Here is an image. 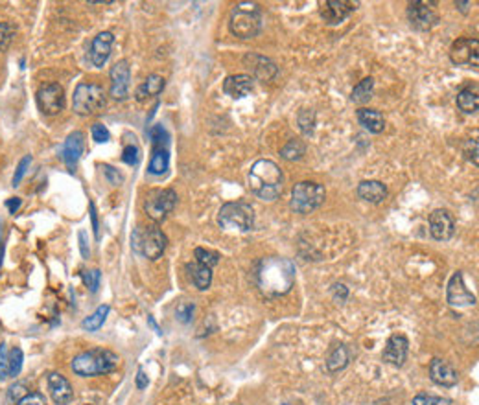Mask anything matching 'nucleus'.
I'll use <instances>...</instances> for the list:
<instances>
[{
    "instance_id": "9",
    "label": "nucleus",
    "mask_w": 479,
    "mask_h": 405,
    "mask_svg": "<svg viewBox=\"0 0 479 405\" xmlns=\"http://www.w3.org/2000/svg\"><path fill=\"white\" fill-rule=\"evenodd\" d=\"M177 205V194L172 188L155 190L150 192V195L146 197L144 210L148 217H151L153 222H164L170 212Z\"/></svg>"
},
{
    "instance_id": "39",
    "label": "nucleus",
    "mask_w": 479,
    "mask_h": 405,
    "mask_svg": "<svg viewBox=\"0 0 479 405\" xmlns=\"http://www.w3.org/2000/svg\"><path fill=\"white\" fill-rule=\"evenodd\" d=\"M194 312H195L194 304L184 303V304H181V306H177V309H175V317H177V321H181L183 324H189L190 321H192V317H194Z\"/></svg>"
},
{
    "instance_id": "41",
    "label": "nucleus",
    "mask_w": 479,
    "mask_h": 405,
    "mask_svg": "<svg viewBox=\"0 0 479 405\" xmlns=\"http://www.w3.org/2000/svg\"><path fill=\"white\" fill-rule=\"evenodd\" d=\"M122 161H124L128 166H135V164H139V161H140L139 147H137L135 144H128V146L124 147V152H122Z\"/></svg>"
},
{
    "instance_id": "46",
    "label": "nucleus",
    "mask_w": 479,
    "mask_h": 405,
    "mask_svg": "<svg viewBox=\"0 0 479 405\" xmlns=\"http://www.w3.org/2000/svg\"><path fill=\"white\" fill-rule=\"evenodd\" d=\"M17 405H46V398L41 393H28Z\"/></svg>"
},
{
    "instance_id": "12",
    "label": "nucleus",
    "mask_w": 479,
    "mask_h": 405,
    "mask_svg": "<svg viewBox=\"0 0 479 405\" xmlns=\"http://www.w3.org/2000/svg\"><path fill=\"white\" fill-rule=\"evenodd\" d=\"M479 41L472 37H461L450 48V61L453 65H470L478 69L479 63Z\"/></svg>"
},
{
    "instance_id": "19",
    "label": "nucleus",
    "mask_w": 479,
    "mask_h": 405,
    "mask_svg": "<svg viewBox=\"0 0 479 405\" xmlns=\"http://www.w3.org/2000/svg\"><path fill=\"white\" fill-rule=\"evenodd\" d=\"M113 43L114 35L111 32L98 33L96 37L92 39L91 54H89V60H91L92 66L102 69V66L107 63L109 55H111V50H113Z\"/></svg>"
},
{
    "instance_id": "48",
    "label": "nucleus",
    "mask_w": 479,
    "mask_h": 405,
    "mask_svg": "<svg viewBox=\"0 0 479 405\" xmlns=\"http://www.w3.org/2000/svg\"><path fill=\"white\" fill-rule=\"evenodd\" d=\"M464 155L469 161L474 162V166H478V141H469L464 144Z\"/></svg>"
},
{
    "instance_id": "13",
    "label": "nucleus",
    "mask_w": 479,
    "mask_h": 405,
    "mask_svg": "<svg viewBox=\"0 0 479 405\" xmlns=\"http://www.w3.org/2000/svg\"><path fill=\"white\" fill-rule=\"evenodd\" d=\"M446 300L453 308H469V306H474L476 304V295L472 291H469V287L464 286L463 273L461 271L453 273V276L448 282Z\"/></svg>"
},
{
    "instance_id": "10",
    "label": "nucleus",
    "mask_w": 479,
    "mask_h": 405,
    "mask_svg": "<svg viewBox=\"0 0 479 405\" xmlns=\"http://www.w3.org/2000/svg\"><path fill=\"white\" fill-rule=\"evenodd\" d=\"M435 2L428 0H417L408 6V19L411 28L417 32H430L431 28L439 22V13L435 10Z\"/></svg>"
},
{
    "instance_id": "11",
    "label": "nucleus",
    "mask_w": 479,
    "mask_h": 405,
    "mask_svg": "<svg viewBox=\"0 0 479 405\" xmlns=\"http://www.w3.org/2000/svg\"><path fill=\"white\" fill-rule=\"evenodd\" d=\"M37 105L44 114L54 116L65 109V91L60 83H49L37 91Z\"/></svg>"
},
{
    "instance_id": "22",
    "label": "nucleus",
    "mask_w": 479,
    "mask_h": 405,
    "mask_svg": "<svg viewBox=\"0 0 479 405\" xmlns=\"http://www.w3.org/2000/svg\"><path fill=\"white\" fill-rule=\"evenodd\" d=\"M49 390L52 400L58 405H69L74 398V390L72 385L69 384V379L60 372H52L49 376Z\"/></svg>"
},
{
    "instance_id": "33",
    "label": "nucleus",
    "mask_w": 479,
    "mask_h": 405,
    "mask_svg": "<svg viewBox=\"0 0 479 405\" xmlns=\"http://www.w3.org/2000/svg\"><path fill=\"white\" fill-rule=\"evenodd\" d=\"M306 153V144L302 141H290L288 144H286L282 150H280V157L286 159V161H299V159H302V155Z\"/></svg>"
},
{
    "instance_id": "3",
    "label": "nucleus",
    "mask_w": 479,
    "mask_h": 405,
    "mask_svg": "<svg viewBox=\"0 0 479 405\" xmlns=\"http://www.w3.org/2000/svg\"><path fill=\"white\" fill-rule=\"evenodd\" d=\"M264 17L259 4L254 2H240L232 8L229 19V30L238 39H254L262 32Z\"/></svg>"
},
{
    "instance_id": "29",
    "label": "nucleus",
    "mask_w": 479,
    "mask_h": 405,
    "mask_svg": "<svg viewBox=\"0 0 479 405\" xmlns=\"http://www.w3.org/2000/svg\"><path fill=\"white\" fill-rule=\"evenodd\" d=\"M168 166H170V152H168V146L153 147V155H151L150 170H148V172H150L151 175H162V173H166Z\"/></svg>"
},
{
    "instance_id": "28",
    "label": "nucleus",
    "mask_w": 479,
    "mask_h": 405,
    "mask_svg": "<svg viewBox=\"0 0 479 405\" xmlns=\"http://www.w3.org/2000/svg\"><path fill=\"white\" fill-rule=\"evenodd\" d=\"M350 361V350L347 345H336L326 357V368L330 372H340Z\"/></svg>"
},
{
    "instance_id": "2",
    "label": "nucleus",
    "mask_w": 479,
    "mask_h": 405,
    "mask_svg": "<svg viewBox=\"0 0 479 405\" xmlns=\"http://www.w3.org/2000/svg\"><path fill=\"white\" fill-rule=\"evenodd\" d=\"M249 188L259 199L275 201L282 194V184H284V175L273 161L260 159L249 170Z\"/></svg>"
},
{
    "instance_id": "57",
    "label": "nucleus",
    "mask_w": 479,
    "mask_h": 405,
    "mask_svg": "<svg viewBox=\"0 0 479 405\" xmlns=\"http://www.w3.org/2000/svg\"><path fill=\"white\" fill-rule=\"evenodd\" d=\"M0 236H2V222H0Z\"/></svg>"
},
{
    "instance_id": "38",
    "label": "nucleus",
    "mask_w": 479,
    "mask_h": 405,
    "mask_svg": "<svg viewBox=\"0 0 479 405\" xmlns=\"http://www.w3.org/2000/svg\"><path fill=\"white\" fill-rule=\"evenodd\" d=\"M22 361H24V356H22L21 348H13L10 352V376H17L21 372Z\"/></svg>"
},
{
    "instance_id": "34",
    "label": "nucleus",
    "mask_w": 479,
    "mask_h": 405,
    "mask_svg": "<svg viewBox=\"0 0 479 405\" xmlns=\"http://www.w3.org/2000/svg\"><path fill=\"white\" fill-rule=\"evenodd\" d=\"M297 122H299L302 135L310 136L313 133V127H315V111L313 109H301Z\"/></svg>"
},
{
    "instance_id": "8",
    "label": "nucleus",
    "mask_w": 479,
    "mask_h": 405,
    "mask_svg": "<svg viewBox=\"0 0 479 405\" xmlns=\"http://www.w3.org/2000/svg\"><path fill=\"white\" fill-rule=\"evenodd\" d=\"M166 234L162 233L159 227H155V225L137 228L135 234H133V249L148 260L161 258L162 253L166 251Z\"/></svg>"
},
{
    "instance_id": "6",
    "label": "nucleus",
    "mask_w": 479,
    "mask_h": 405,
    "mask_svg": "<svg viewBox=\"0 0 479 405\" xmlns=\"http://www.w3.org/2000/svg\"><path fill=\"white\" fill-rule=\"evenodd\" d=\"M218 223L225 231H240L247 233L254 225L253 206L245 201H232L225 203L218 212Z\"/></svg>"
},
{
    "instance_id": "17",
    "label": "nucleus",
    "mask_w": 479,
    "mask_h": 405,
    "mask_svg": "<svg viewBox=\"0 0 479 405\" xmlns=\"http://www.w3.org/2000/svg\"><path fill=\"white\" fill-rule=\"evenodd\" d=\"M455 222L452 214L444 208H437L430 214V234L437 242H446L453 236Z\"/></svg>"
},
{
    "instance_id": "21",
    "label": "nucleus",
    "mask_w": 479,
    "mask_h": 405,
    "mask_svg": "<svg viewBox=\"0 0 479 405\" xmlns=\"http://www.w3.org/2000/svg\"><path fill=\"white\" fill-rule=\"evenodd\" d=\"M83 147H85V135L81 131H74L67 136L65 144L61 147V159L67 164L69 170H74L78 161H80L81 153H83Z\"/></svg>"
},
{
    "instance_id": "31",
    "label": "nucleus",
    "mask_w": 479,
    "mask_h": 405,
    "mask_svg": "<svg viewBox=\"0 0 479 405\" xmlns=\"http://www.w3.org/2000/svg\"><path fill=\"white\" fill-rule=\"evenodd\" d=\"M374 94V80L372 78H365L354 87V91L350 94V100L354 103H367Z\"/></svg>"
},
{
    "instance_id": "15",
    "label": "nucleus",
    "mask_w": 479,
    "mask_h": 405,
    "mask_svg": "<svg viewBox=\"0 0 479 405\" xmlns=\"http://www.w3.org/2000/svg\"><path fill=\"white\" fill-rule=\"evenodd\" d=\"M358 8V2H347V0H326L319 8V13L323 21L330 26L341 24L352 11Z\"/></svg>"
},
{
    "instance_id": "35",
    "label": "nucleus",
    "mask_w": 479,
    "mask_h": 405,
    "mask_svg": "<svg viewBox=\"0 0 479 405\" xmlns=\"http://www.w3.org/2000/svg\"><path fill=\"white\" fill-rule=\"evenodd\" d=\"M194 254H195V262L198 264H201V265H207V267H214V265H218L220 264V254L218 253H214V251H209V249H203V247H198L194 251Z\"/></svg>"
},
{
    "instance_id": "1",
    "label": "nucleus",
    "mask_w": 479,
    "mask_h": 405,
    "mask_svg": "<svg viewBox=\"0 0 479 405\" xmlns=\"http://www.w3.org/2000/svg\"><path fill=\"white\" fill-rule=\"evenodd\" d=\"M295 264L290 258L270 256V258L260 260L254 276H256L260 291L264 293L265 297L275 298L290 293L295 282Z\"/></svg>"
},
{
    "instance_id": "26",
    "label": "nucleus",
    "mask_w": 479,
    "mask_h": 405,
    "mask_svg": "<svg viewBox=\"0 0 479 405\" xmlns=\"http://www.w3.org/2000/svg\"><path fill=\"white\" fill-rule=\"evenodd\" d=\"M358 122H360L367 131L376 133V135L385 129V118H383V114L380 113V111H376V109H360V111H358Z\"/></svg>"
},
{
    "instance_id": "5",
    "label": "nucleus",
    "mask_w": 479,
    "mask_h": 405,
    "mask_svg": "<svg viewBox=\"0 0 479 405\" xmlns=\"http://www.w3.org/2000/svg\"><path fill=\"white\" fill-rule=\"evenodd\" d=\"M107 105V96L103 87L98 83H80L76 87L74 96H72V107L74 113L80 116H92V114L102 113Z\"/></svg>"
},
{
    "instance_id": "4",
    "label": "nucleus",
    "mask_w": 479,
    "mask_h": 405,
    "mask_svg": "<svg viewBox=\"0 0 479 405\" xmlns=\"http://www.w3.org/2000/svg\"><path fill=\"white\" fill-rule=\"evenodd\" d=\"M120 357L111 350L94 348V350L83 352L74 357L72 370L81 378H92V376H102V374L113 372L119 367Z\"/></svg>"
},
{
    "instance_id": "16",
    "label": "nucleus",
    "mask_w": 479,
    "mask_h": 405,
    "mask_svg": "<svg viewBox=\"0 0 479 405\" xmlns=\"http://www.w3.org/2000/svg\"><path fill=\"white\" fill-rule=\"evenodd\" d=\"M408 350H410V341L402 334L391 335L383 348V361L394 367H402L408 359Z\"/></svg>"
},
{
    "instance_id": "56",
    "label": "nucleus",
    "mask_w": 479,
    "mask_h": 405,
    "mask_svg": "<svg viewBox=\"0 0 479 405\" xmlns=\"http://www.w3.org/2000/svg\"><path fill=\"white\" fill-rule=\"evenodd\" d=\"M372 405H389V404H385V402H376V404H372Z\"/></svg>"
},
{
    "instance_id": "55",
    "label": "nucleus",
    "mask_w": 479,
    "mask_h": 405,
    "mask_svg": "<svg viewBox=\"0 0 479 405\" xmlns=\"http://www.w3.org/2000/svg\"><path fill=\"white\" fill-rule=\"evenodd\" d=\"M455 6H458L463 13H467V6H470V2H455Z\"/></svg>"
},
{
    "instance_id": "30",
    "label": "nucleus",
    "mask_w": 479,
    "mask_h": 405,
    "mask_svg": "<svg viewBox=\"0 0 479 405\" xmlns=\"http://www.w3.org/2000/svg\"><path fill=\"white\" fill-rule=\"evenodd\" d=\"M458 107L463 111L464 114H476L479 107V98L478 92L472 89H461L458 92Z\"/></svg>"
},
{
    "instance_id": "42",
    "label": "nucleus",
    "mask_w": 479,
    "mask_h": 405,
    "mask_svg": "<svg viewBox=\"0 0 479 405\" xmlns=\"http://www.w3.org/2000/svg\"><path fill=\"white\" fill-rule=\"evenodd\" d=\"M11 39H13V28L6 22H0V52L8 50V46L11 44Z\"/></svg>"
},
{
    "instance_id": "7",
    "label": "nucleus",
    "mask_w": 479,
    "mask_h": 405,
    "mask_svg": "<svg viewBox=\"0 0 479 405\" xmlns=\"http://www.w3.org/2000/svg\"><path fill=\"white\" fill-rule=\"evenodd\" d=\"M326 199V190L324 186L312 181H302L297 183L291 190L290 206L297 214H310V212L317 210Z\"/></svg>"
},
{
    "instance_id": "43",
    "label": "nucleus",
    "mask_w": 479,
    "mask_h": 405,
    "mask_svg": "<svg viewBox=\"0 0 479 405\" xmlns=\"http://www.w3.org/2000/svg\"><path fill=\"white\" fill-rule=\"evenodd\" d=\"M91 135H92V138L98 142V144H103V142H107L109 138H111V133H109V129L103 124L92 125Z\"/></svg>"
},
{
    "instance_id": "23",
    "label": "nucleus",
    "mask_w": 479,
    "mask_h": 405,
    "mask_svg": "<svg viewBox=\"0 0 479 405\" xmlns=\"http://www.w3.org/2000/svg\"><path fill=\"white\" fill-rule=\"evenodd\" d=\"M253 91V78L249 74H232L223 81V92L232 100H242Z\"/></svg>"
},
{
    "instance_id": "40",
    "label": "nucleus",
    "mask_w": 479,
    "mask_h": 405,
    "mask_svg": "<svg viewBox=\"0 0 479 405\" xmlns=\"http://www.w3.org/2000/svg\"><path fill=\"white\" fill-rule=\"evenodd\" d=\"M81 278H83L85 286L89 287L92 293L98 291V287H100V271L98 269L83 271V273H81Z\"/></svg>"
},
{
    "instance_id": "14",
    "label": "nucleus",
    "mask_w": 479,
    "mask_h": 405,
    "mask_svg": "<svg viewBox=\"0 0 479 405\" xmlns=\"http://www.w3.org/2000/svg\"><path fill=\"white\" fill-rule=\"evenodd\" d=\"M109 78H111V96L114 100H125L130 96V87H131V71L130 63L125 60L114 63L111 72H109Z\"/></svg>"
},
{
    "instance_id": "18",
    "label": "nucleus",
    "mask_w": 479,
    "mask_h": 405,
    "mask_svg": "<svg viewBox=\"0 0 479 405\" xmlns=\"http://www.w3.org/2000/svg\"><path fill=\"white\" fill-rule=\"evenodd\" d=\"M243 63H245V66H247L249 71H251V74H253L256 80L264 81V83L273 81L275 78H277V74H279L277 65H275L271 60H268L265 55L247 54L245 57H243Z\"/></svg>"
},
{
    "instance_id": "24",
    "label": "nucleus",
    "mask_w": 479,
    "mask_h": 405,
    "mask_svg": "<svg viewBox=\"0 0 479 405\" xmlns=\"http://www.w3.org/2000/svg\"><path fill=\"white\" fill-rule=\"evenodd\" d=\"M358 197L367 203L378 205L387 197V186L380 181H361L358 184Z\"/></svg>"
},
{
    "instance_id": "37",
    "label": "nucleus",
    "mask_w": 479,
    "mask_h": 405,
    "mask_svg": "<svg viewBox=\"0 0 479 405\" xmlns=\"http://www.w3.org/2000/svg\"><path fill=\"white\" fill-rule=\"evenodd\" d=\"M10 378V354H8V345H0V381Z\"/></svg>"
},
{
    "instance_id": "20",
    "label": "nucleus",
    "mask_w": 479,
    "mask_h": 405,
    "mask_svg": "<svg viewBox=\"0 0 479 405\" xmlns=\"http://www.w3.org/2000/svg\"><path fill=\"white\" fill-rule=\"evenodd\" d=\"M430 378L433 384L441 385V387H453V385H458L459 381L458 370H455L450 363L444 361V359H439V357L431 359Z\"/></svg>"
},
{
    "instance_id": "53",
    "label": "nucleus",
    "mask_w": 479,
    "mask_h": 405,
    "mask_svg": "<svg viewBox=\"0 0 479 405\" xmlns=\"http://www.w3.org/2000/svg\"><path fill=\"white\" fill-rule=\"evenodd\" d=\"M21 205H22V201L19 199V197H11V199L6 201V206H8V210H10L11 214H15V212L21 208Z\"/></svg>"
},
{
    "instance_id": "49",
    "label": "nucleus",
    "mask_w": 479,
    "mask_h": 405,
    "mask_svg": "<svg viewBox=\"0 0 479 405\" xmlns=\"http://www.w3.org/2000/svg\"><path fill=\"white\" fill-rule=\"evenodd\" d=\"M332 293H334L336 300H340V303H345V300H347V297H349V289H347V286H345V284H334V287H332Z\"/></svg>"
},
{
    "instance_id": "51",
    "label": "nucleus",
    "mask_w": 479,
    "mask_h": 405,
    "mask_svg": "<svg viewBox=\"0 0 479 405\" xmlns=\"http://www.w3.org/2000/svg\"><path fill=\"white\" fill-rule=\"evenodd\" d=\"M91 219H92V231H94V236H96V240H100V225H98L96 206H94V203H91Z\"/></svg>"
},
{
    "instance_id": "47",
    "label": "nucleus",
    "mask_w": 479,
    "mask_h": 405,
    "mask_svg": "<svg viewBox=\"0 0 479 405\" xmlns=\"http://www.w3.org/2000/svg\"><path fill=\"white\" fill-rule=\"evenodd\" d=\"M103 173H105V177H107L109 183L114 184V186L124 183V177H122V175H120L113 166H109V164H103Z\"/></svg>"
},
{
    "instance_id": "25",
    "label": "nucleus",
    "mask_w": 479,
    "mask_h": 405,
    "mask_svg": "<svg viewBox=\"0 0 479 405\" xmlns=\"http://www.w3.org/2000/svg\"><path fill=\"white\" fill-rule=\"evenodd\" d=\"M164 89V78L159 76V74H151V76L146 78L135 91V98L137 102H146L150 98L159 96Z\"/></svg>"
},
{
    "instance_id": "52",
    "label": "nucleus",
    "mask_w": 479,
    "mask_h": 405,
    "mask_svg": "<svg viewBox=\"0 0 479 405\" xmlns=\"http://www.w3.org/2000/svg\"><path fill=\"white\" fill-rule=\"evenodd\" d=\"M148 384H150V379H148V376H146V372L142 370V368H139V374H137V389H146L148 387Z\"/></svg>"
},
{
    "instance_id": "32",
    "label": "nucleus",
    "mask_w": 479,
    "mask_h": 405,
    "mask_svg": "<svg viewBox=\"0 0 479 405\" xmlns=\"http://www.w3.org/2000/svg\"><path fill=\"white\" fill-rule=\"evenodd\" d=\"M109 312H111V308H109L107 304H102V306H100V308H98L91 317L83 319V323H81L83 330H87V332H96V330L102 328L105 319H107Z\"/></svg>"
},
{
    "instance_id": "45",
    "label": "nucleus",
    "mask_w": 479,
    "mask_h": 405,
    "mask_svg": "<svg viewBox=\"0 0 479 405\" xmlns=\"http://www.w3.org/2000/svg\"><path fill=\"white\" fill-rule=\"evenodd\" d=\"M28 395L26 390V385L24 384H15L11 385L10 387V393H8V398H10V402H15V404H19V402L24 398V396Z\"/></svg>"
},
{
    "instance_id": "44",
    "label": "nucleus",
    "mask_w": 479,
    "mask_h": 405,
    "mask_svg": "<svg viewBox=\"0 0 479 405\" xmlns=\"http://www.w3.org/2000/svg\"><path fill=\"white\" fill-rule=\"evenodd\" d=\"M30 162H32V157H30V155H26V157L21 159L19 166H17L15 175H13V181H11V183H13V186H19V184H21L22 177L26 175V170H28V166H30Z\"/></svg>"
},
{
    "instance_id": "36",
    "label": "nucleus",
    "mask_w": 479,
    "mask_h": 405,
    "mask_svg": "<svg viewBox=\"0 0 479 405\" xmlns=\"http://www.w3.org/2000/svg\"><path fill=\"white\" fill-rule=\"evenodd\" d=\"M413 405H452V402L448 398H441V396H430V395H417L413 398Z\"/></svg>"
},
{
    "instance_id": "54",
    "label": "nucleus",
    "mask_w": 479,
    "mask_h": 405,
    "mask_svg": "<svg viewBox=\"0 0 479 405\" xmlns=\"http://www.w3.org/2000/svg\"><path fill=\"white\" fill-rule=\"evenodd\" d=\"M148 323L151 324V328L155 330L157 334H159V335H162V330L159 328V326H157V323H155V321H153V317H148Z\"/></svg>"
},
{
    "instance_id": "50",
    "label": "nucleus",
    "mask_w": 479,
    "mask_h": 405,
    "mask_svg": "<svg viewBox=\"0 0 479 405\" xmlns=\"http://www.w3.org/2000/svg\"><path fill=\"white\" fill-rule=\"evenodd\" d=\"M78 238H80L81 256H83V258H89V256H91V249H89V242H87V233H85V231H80V234H78Z\"/></svg>"
},
{
    "instance_id": "58",
    "label": "nucleus",
    "mask_w": 479,
    "mask_h": 405,
    "mask_svg": "<svg viewBox=\"0 0 479 405\" xmlns=\"http://www.w3.org/2000/svg\"><path fill=\"white\" fill-rule=\"evenodd\" d=\"M85 405H91V404H85Z\"/></svg>"
},
{
    "instance_id": "27",
    "label": "nucleus",
    "mask_w": 479,
    "mask_h": 405,
    "mask_svg": "<svg viewBox=\"0 0 479 405\" xmlns=\"http://www.w3.org/2000/svg\"><path fill=\"white\" fill-rule=\"evenodd\" d=\"M186 271H189L190 280L194 282V286L200 289V291H205L209 289L210 284H212V269L207 267V265L201 264H189L186 265Z\"/></svg>"
}]
</instances>
